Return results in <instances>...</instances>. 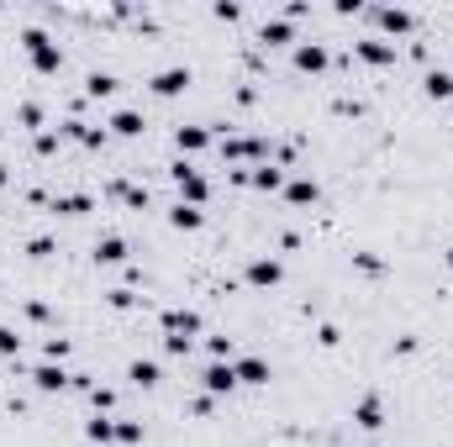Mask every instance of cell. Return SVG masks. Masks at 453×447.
I'll list each match as a JSON object with an SVG mask.
<instances>
[{
  "label": "cell",
  "instance_id": "1",
  "mask_svg": "<svg viewBox=\"0 0 453 447\" xmlns=\"http://www.w3.org/2000/svg\"><path fill=\"white\" fill-rule=\"evenodd\" d=\"M26 53H32L37 69H58V48H53L43 32H26Z\"/></svg>",
  "mask_w": 453,
  "mask_h": 447
},
{
  "label": "cell",
  "instance_id": "2",
  "mask_svg": "<svg viewBox=\"0 0 453 447\" xmlns=\"http://www.w3.org/2000/svg\"><path fill=\"white\" fill-rule=\"evenodd\" d=\"M175 184H179V195H190V206H201V200H206V179H201L190 164L175 169Z\"/></svg>",
  "mask_w": 453,
  "mask_h": 447
},
{
  "label": "cell",
  "instance_id": "3",
  "mask_svg": "<svg viewBox=\"0 0 453 447\" xmlns=\"http://www.w3.org/2000/svg\"><path fill=\"white\" fill-rule=\"evenodd\" d=\"M232 384H237V369H232V363H211V369H206V389H211V395H226Z\"/></svg>",
  "mask_w": 453,
  "mask_h": 447
},
{
  "label": "cell",
  "instance_id": "4",
  "mask_svg": "<svg viewBox=\"0 0 453 447\" xmlns=\"http://www.w3.org/2000/svg\"><path fill=\"white\" fill-rule=\"evenodd\" d=\"M353 421H358V426H364V431H380V426H385V405H380L375 395H369V400H358V411H353Z\"/></svg>",
  "mask_w": 453,
  "mask_h": 447
},
{
  "label": "cell",
  "instance_id": "5",
  "mask_svg": "<svg viewBox=\"0 0 453 447\" xmlns=\"http://www.w3.org/2000/svg\"><path fill=\"white\" fill-rule=\"evenodd\" d=\"M184 85H190V69H164V74L153 79V90H158V95H179Z\"/></svg>",
  "mask_w": 453,
  "mask_h": 447
},
{
  "label": "cell",
  "instance_id": "6",
  "mask_svg": "<svg viewBox=\"0 0 453 447\" xmlns=\"http://www.w3.org/2000/svg\"><path fill=\"white\" fill-rule=\"evenodd\" d=\"M237 379H243V384H269V363L264 358H243L237 363Z\"/></svg>",
  "mask_w": 453,
  "mask_h": 447
},
{
  "label": "cell",
  "instance_id": "7",
  "mask_svg": "<svg viewBox=\"0 0 453 447\" xmlns=\"http://www.w3.org/2000/svg\"><path fill=\"white\" fill-rule=\"evenodd\" d=\"M248 279H253V284H279V263H274V258H253V263H248Z\"/></svg>",
  "mask_w": 453,
  "mask_h": 447
},
{
  "label": "cell",
  "instance_id": "8",
  "mask_svg": "<svg viewBox=\"0 0 453 447\" xmlns=\"http://www.w3.org/2000/svg\"><path fill=\"white\" fill-rule=\"evenodd\" d=\"M164 327H169V337H190L195 327H201V321H195L190 310H169V316H164Z\"/></svg>",
  "mask_w": 453,
  "mask_h": 447
},
{
  "label": "cell",
  "instance_id": "9",
  "mask_svg": "<svg viewBox=\"0 0 453 447\" xmlns=\"http://www.w3.org/2000/svg\"><path fill=\"white\" fill-rule=\"evenodd\" d=\"M32 379H37V389H48V395H53V389H63V384H69V374H63V369H53V363H43V369H37Z\"/></svg>",
  "mask_w": 453,
  "mask_h": 447
},
{
  "label": "cell",
  "instance_id": "10",
  "mask_svg": "<svg viewBox=\"0 0 453 447\" xmlns=\"http://www.w3.org/2000/svg\"><path fill=\"white\" fill-rule=\"evenodd\" d=\"M427 95H432V100H448V95H453V74L448 69H432L427 74Z\"/></svg>",
  "mask_w": 453,
  "mask_h": 447
},
{
  "label": "cell",
  "instance_id": "11",
  "mask_svg": "<svg viewBox=\"0 0 453 447\" xmlns=\"http://www.w3.org/2000/svg\"><path fill=\"white\" fill-rule=\"evenodd\" d=\"M95 258H100V263H122V258H127V242H122V237H105L100 248H95Z\"/></svg>",
  "mask_w": 453,
  "mask_h": 447
},
{
  "label": "cell",
  "instance_id": "12",
  "mask_svg": "<svg viewBox=\"0 0 453 447\" xmlns=\"http://www.w3.org/2000/svg\"><path fill=\"white\" fill-rule=\"evenodd\" d=\"M169 221H175L179 232H195V226H201V211H195V206H175V211H169Z\"/></svg>",
  "mask_w": 453,
  "mask_h": 447
},
{
  "label": "cell",
  "instance_id": "13",
  "mask_svg": "<svg viewBox=\"0 0 453 447\" xmlns=\"http://www.w3.org/2000/svg\"><path fill=\"white\" fill-rule=\"evenodd\" d=\"M127 379H132V384H158V363H132V369H127Z\"/></svg>",
  "mask_w": 453,
  "mask_h": 447
},
{
  "label": "cell",
  "instance_id": "14",
  "mask_svg": "<svg viewBox=\"0 0 453 447\" xmlns=\"http://www.w3.org/2000/svg\"><path fill=\"white\" fill-rule=\"evenodd\" d=\"M111 127L122 132V137H137V132H142V116H137V111H116V121H111Z\"/></svg>",
  "mask_w": 453,
  "mask_h": 447
},
{
  "label": "cell",
  "instance_id": "15",
  "mask_svg": "<svg viewBox=\"0 0 453 447\" xmlns=\"http://www.w3.org/2000/svg\"><path fill=\"white\" fill-rule=\"evenodd\" d=\"M358 53H364L369 63H390L395 58V48H385V43H358Z\"/></svg>",
  "mask_w": 453,
  "mask_h": 447
},
{
  "label": "cell",
  "instance_id": "16",
  "mask_svg": "<svg viewBox=\"0 0 453 447\" xmlns=\"http://www.w3.org/2000/svg\"><path fill=\"white\" fill-rule=\"evenodd\" d=\"M296 63H301V69H322L327 53H322V48H296Z\"/></svg>",
  "mask_w": 453,
  "mask_h": 447
},
{
  "label": "cell",
  "instance_id": "17",
  "mask_svg": "<svg viewBox=\"0 0 453 447\" xmlns=\"http://www.w3.org/2000/svg\"><path fill=\"white\" fill-rule=\"evenodd\" d=\"M179 147H190V153H195V147H206V132L201 127H179Z\"/></svg>",
  "mask_w": 453,
  "mask_h": 447
},
{
  "label": "cell",
  "instance_id": "18",
  "mask_svg": "<svg viewBox=\"0 0 453 447\" xmlns=\"http://www.w3.org/2000/svg\"><path fill=\"white\" fill-rule=\"evenodd\" d=\"M290 200H296V206H306V200H316V184H311V179H296V184H290Z\"/></svg>",
  "mask_w": 453,
  "mask_h": 447
},
{
  "label": "cell",
  "instance_id": "19",
  "mask_svg": "<svg viewBox=\"0 0 453 447\" xmlns=\"http://www.w3.org/2000/svg\"><path fill=\"white\" fill-rule=\"evenodd\" d=\"M116 437V426L111 421H100V416H95V421H90V442H111Z\"/></svg>",
  "mask_w": 453,
  "mask_h": 447
},
{
  "label": "cell",
  "instance_id": "20",
  "mask_svg": "<svg viewBox=\"0 0 453 447\" xmlns=\"http://www.w3.org/2000/svg\"><path fill=\"white\" fill-rule=\"evenodd\" d=\"M111 90H116L111 74H90V95H111Z\"/></svg>",
  "mask_w": 453,
  "mask_h": 447
},
{
  "label": "cell",
  "instance_id": "21",
  "mask_svg": "<svg viewBox=\"0 0 453 447\" xmlns=\"http://www.w3.org/2000/svg\"><path fill=\"white\" fill-rule=\"evenodd\" d=\"M16 347H21V337L11 332V327H0V353H16Z\"/></svg>",
  "mask_w": 453,
  "mask_h": 447
},
{
  "label": "cell",
  "instance_id": "22",
  "mask_svg": "<svg viewBox=\"0 0 453 447\" xmlns=\"http://www.w3.org/2000/svg\"><path fill=\"white\" fill-rule=\"evenodd\" d=\"M269 37H274V43H285L290 26H285V21H269V26H264V43H269Z\"/></svg>",
  "mask_w": 453,
  "mask_h": 447
},
{
  "label": "cell",
  "instance_id": "23",
  "mask_svg": "<svg viewBox=\"0 0 453 447\" xmlns=\"http://www.w3.org/2000/svg\"><path fill=\"white\" fill-rule=\"evenodd\" d=\"M253 184H264V189H274V184H279V169H259V174H253Z\"/></svg>",
  "mask_w": 453,
  "mask_h": 447
},
{
  "label": "cell",
  "instance_id": "24",
  "mask_svg": "<svg viewBox=\"0 0 453 447\" xmlns=\"http://www.w3.org/2000/svg\"><path fill=\"white\" fill-rule=\"evenodd\" d=\"M380 21H385V26H395V32H401V26H406V11H380Z\"/></svg>",
  "mask_w": 453,
  "mask_h": 447
},
{
  "label": "cell",
  "instance_id": "25",
  "mask_svg": "<svg viewBox=\"0 0 453 447\" xmlns=\"http://www.w3.org/2000/svg\"><path fill=\"white\" fill-rule=\"evenodd\" d=\"M0 184H6V164H0Z\"/></svg>",
  "mask_w": 453,
  "mask_h": 447
},
{
  "label": "cell",
  "instance_id": "26",
  "mask_svg": "<svg viewBox=\"0 0 453 447\" xmlns=\"http://www.w3.org/2000/svg\"><path fill=\"white\" fill-rule=\"evenodd\" d=\"M448 268H453V248H448Z\"/></svg>",
  "mask_w": 453,
  "mask_h": 447
}]
</instances>
